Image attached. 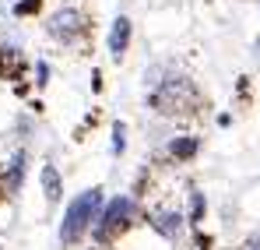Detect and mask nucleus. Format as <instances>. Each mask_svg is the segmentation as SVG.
I'll list each match as a JSON object with an SVG mask.
<instances>
[{
  "label": "nucleus",
  "mask_w": 260,
  "mask_h": 250,
  "mask_svg": "<svg viewBox=\"0 0 260 250\" xmlns=\"http://www.w3.org/2000/svg\"><path fill=\"white\" fill-rule=\"evenodd\" d=\"M148 85H151V92H148L151 109H158V113H166V117L190 113V109L201 102L193 81H186V78H179V74H166L162 81H148Z\"/></svg>",
  "instance_id": "obj_1"
},
{
  "label": "nucleus",
  "mask_w": 260,
  "mask_h": 250,
  "mask_svg": "<svg viewBox=\"0 0 260 250\" xmlns=\"http://www.w3.org/2000/svg\"><path fill=\"white\" fill-rule=\"evenodd\" d=\"M130 218H134V201H130L127 194L113 198L106 208L99 211V218H95V240H99V243H106L109 236H116L120 229H127Z\"/></svg>",
  "instance_id": "obj_3"
},
{
  "label": "nucleus",
  "mask_w": 260,
  "mask_h": 250,
  "mask_svg": "<svg viewBox=\"0 0 260 250\" xmlns=\"http://www.w3.org/2000/svg\"><path fill=\"white\" fill-rule=\"evenodd\" d=\"M123 134H127V130H123V124L113 127V152H116V155H120V152L127 148V137H123Z\"/></svg>",
  "instance_id": "obj_11"
},
{
  "label": "nucleus",
  "mask_w": 260,
  "mask_h": 250,
  "mask_svg": "<svg viewBox=\"0 0 260 250\" xmlns=\"http://www.w3.org/2000/svg\"><path fill=\"white\" fill-rule=\"evenodd\" d=\"M173 155L176 159H193V155H197V137H176Z\"/></svg>",
  "instance_id": "obj_9"
},
{
  "label": "nucleus",
  "mask_w": 260,
  "mask_h": 250,
  "mask_svg": "<svg viewBox=\"0 0 260 250\" xmlns=\"http://www.w3.org/2000/svg\"><path fill=\"white\" fill-rule=\"evenodd\" d=\"M32 11H39V0H25V4H18V14H32Z\"/></svg>",
  "instance_id": "obj_12"
},
{
  "label": "nucleus",
  "mask_w": 260,
  "mask_h": 250,
  "mask_svg": "<svg viewBox=\"0 0 260 250\" xmlns=\"http://www.w3.org/2000/svg\"><path fill=\"white\" fill-rule=\"evenodd\" d=\"M85 29V18L74 11V7H63V11H56L53 18H49V25H46V32L53 36V39H60V42H71V39H78V32Z\"/></svg>",
  "instance_id": "obj_4"
},
{
  "label": "nucleus",
  "mask_w": 260,
  "mask_h": 250,
  "mask_svg": "<svg viewBox=\"0 0 260 250\" xmlns=\"http://www.w3.org/2000/svg\"><path fill=\"white\" fill-rule=\"evenodd\" d=\"M127 46H130V18H116L113 21V29H109V57L113 60H120L123 53H127Z\"/></svg>",
  "instance_id": "obj_6"
},
{
  "label": "nucleus",
  "mask_w": 260,
  "mask_h": 250,
  "mask_svg": "<svg viewBox=\"0 0 260 250\" xmlns=\"http://www.w3.org/2000/svg\"><path fill=\"white\" fill-rule=\"evenodd\" d=\"M43 190H46V201H49V205H56V201H60V194H63L60 173H56V166H49V162L43 166Z\"/></svg>",
  "instance_id": "obj_7"
},
{
  "label": "nucleus",
  "mask_w": 260,
  "mask_h": 250,
  "mask_svg": "<svg viewBox=\"0 0 260 250\" xmlns=\"http://www.w3.org/2000/svg\"><path fill=\"white\" fill-rule=\"evenodd\" d=\"M151 229L176 243L183 236V215L179 211H151Z\"/></svg>",
  "instance_id": "obj_5"
},
{
  "label": "nucleus",
  "mask_w": 260,
  "mask_h": 250,
  "mask_svg": "<svg viewBox=\"0 0 260 250\" xmlns=\"http://www.w3.org/2000/svg\"><path fill=\"white\" fill-rule=\"evenodd\" d=\"M257 49H260V39H257Z\"/></svg>",
  "instance_id": "obj_14"
},
{
  "label": "nucleus",
  "mask_w": 260,
  "mask_h": 250,
  "mask_svg": "<svg viewBox=\"0 0 260 250\" xmlns=\"http://www.w3.org/2000/svg\"><path fill=\"white\" fill-rule=\"evenodd\" d=\"M204 208H208V205H204V194L193 190V194H190V222H201V218H204Z\"/></svg>",
  "instance_id": "obj_10"
},
{
  "label": "nucleus",
  "mask_w": 260,
  "mask_h": 250,
  "mask_svg": "<svg viewBox=\"0 0 260 250\" xmlns=\"http://www.w3.org/2000/svg\"><path fill=\"white\" fill-rule=\"evenodd\" d=\"M21 180H25V152H18V155L11 159V169H7V190L14 194V190L21 187Z\"/></svg>",
  "instance_id": "obj_8"
},
{
  "label": "nucleus",
  "mask_w": 260,
  "mask_h": 250,
  "mask_svg": "<svg viewBox=\"0 0 260 250\" xmlns=\"http://www.w3.org/2000/svg\"><path fill=\"white\" fill-rule=\"evenodd\" d=\"M99 208H102V190H99V187H91V190H85V194H78V198L71 201L67 215H63L60 240H63L67 247H74L88 229H91V222L99 218Z\"/></svg>",
  "instance_id": "obj_2"
},
{
  "label": "nucleus",
  "mask_w": 260,
  "mask_h": 250,
  "mask_svg": "<svg viewBox=\"0 0 260 250\" xmlns=\"http://www.w3.org/2000/svg\"><path fill=\"white\" fill-rule=\"evenodd\" d=\"M243 250H260V236H253V240H250V243H246Z\"/></svg>",
  "instance_id": "obj_13"
}]
</instances>
